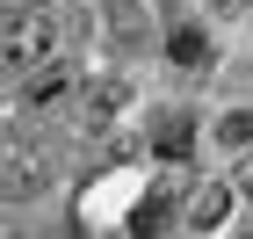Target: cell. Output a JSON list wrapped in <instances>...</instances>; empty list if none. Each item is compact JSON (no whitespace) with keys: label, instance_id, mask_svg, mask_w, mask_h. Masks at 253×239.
Returning a JSON list of instances; mask_svg holds the SVG:
<instances>
[{"label":"cell","instance_id":"cell-4","mask_svg":"<svg viewBox=\"0 0 253 239\" xmlns=\"http://www.w3.org/2000/svg\"><path fill=\"white\" fill-rule=\"evenodd\" d=\"M123 101H130V87H123V80H87V87H80V109H87V131H101V123L116 116Z\"/></svg>","mask_w":253,"mask_h":239},{"label":"cell","instance_id":"cell-3","mask_svg":"<svg viewBox=\"0 0 253 239\" xmlns=\"http://www.w3.org/2000/svg\"><path fill=\"white\" fill-rule=\"evenodd\" d=\"M224 210H232L224 181H203V189L188 196V210H181V225H188V232H217V225H224Z\"/></svg>","mask_w":253,"mask_h":239},{"label":"cell","instance_id":"cell-7","mask_svg":"<svg viewBox=\"0 0 253 239\" xmlns=\"http://www.w3.org/2000/svg\"><path fill=\"white\" fill-rule=\"evenodd\" d=\"M167 51H174V65H210V37H203L195 22H181L174 37H167Z\"/></svg>","mask_w":253,"mask_h":239},{"label":"cell","instance_id":"cell-2","mask_svg":"<svg viewBox=\"0 0 253 239\" xmlns=\"http://www.w3.org/2000/svg\"><path fill=\"white\" fill-rule=\"evenodd\" d=\"M58 95H73V65L65 58H43V65L22 73V101H29V109H51Z\"/></svg>","mask_w":253,"mask_h":239},{"label":"cell","instance_id":"cell-11","mask_svg":"<svg viewBox=\"0 0 253 239\" xmlns=\"http://www.w3.org/2000/svg\"><path fill=\"white\" fill-rule=\"evenodd\" d=\"M7 7H43V0H7Z\"/></svg>","mask_w":253,"mask_h":239},{"label":"cell","instance_id":"cell-1","mask_svg":"<svg viewBox=\"0 0 253 239\" xmlns=\"http://www.w3.org/2000/svg\"><path fill=\"white\" fill-rule=\"evenodd\" d=\"M43 58H65V22L51 7H7L0 15V65L7 73H29Z\"/></svg>","mask_w":253,"mask_h":239},{"label":"cell","instance_id":"cell-6","mask_svg":"<svg viewBox=\"0 0 253 239\" xmlns=\"http://www.w3.org/2000/svg\"><path fill=\"white\" fill-rule=\"evenodd\" d=\"M152 152H159V159H188V152H195V123L181 116V109H167V116H159V131H152Z\"/></svg>","mask_w":253,"mask_h":239},{"label":"cell","instance_id":"cell-8","mask_svg":"<svg viewBox=\"0 0 253 239\" xmlns=\"http://www.w3.org/2000/svg\"><path fill=\"white\" fill-rule=\"evenodd\" d=\"M167 225H174V203H167V196H145L130 210V232H167Z\"/></svg>","mask_w":253,"mask_h":239},{"label":"cell","instance_id":"cell-10","mask_svg":"<svg viewBox=\"0 0 253 239\" xmlns=\"http://www.w3.org/2000/svg\"><path fill=\"white\" fill-rule=\"evenodd\" d=\"M239 189H246V203H253V167H246V174H239Z\"/></svg>","mask_w":253,"mask_h":239},{"label":"cell","instance_id":"cell-12","mask_svg":"<svg viewBox=\"0 0 253 239\" xmlns=\"http://www.w3.org/2000/svg\"><path fill=\"white\" fill-rule=\"evenodd\" d=\"M217 7H246V0H217Z\"/></svg>","mask_w":253,"mask_h":239},{"label":"cell","instance_id":"cell-5","mask_svg":"<svg viewBox=\"0 0 253 239\" xmlns=\"http://www.w3.org/2000/svg\"><path fill=\"white\" fill-rule=\"evenodd\" d=\"M37 181H43V159H29V152H7V159H0V196H7V203L37 196Z\"/></svg>","mask_w":253,"mask_h":239},{"label":"cell","instance_id":"cell-9","mask_svg":"<svg viewBox=\"0 0 253 239\" xmlns=\"http://www.w3.org/2000/svg\"><path fill=\"white\" fill-rule=\"evenodd\" d=\"M217 138L224 145H253V109H232V116L217 123Z\"/></svg>","mask_w":253,"mask_h":239}]
</instances>
